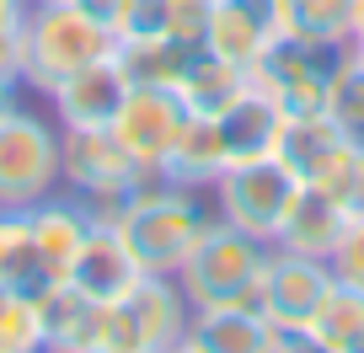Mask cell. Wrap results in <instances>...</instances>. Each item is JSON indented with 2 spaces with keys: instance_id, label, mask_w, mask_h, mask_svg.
<instances>
[{
  "instance_id": "6da1fadb",
  "label": "cell",
  "mask_w": 364,
  "mask_h": 353,
  "mask_svg": "<svg viewBox=\"0 0 364 353\" xmlns=\"http://www.w3.org/2000/svg\"><path fill=\"white\" fill-rule=\"evenodd\" d=\"M215 219V209L204 204V193L193 188H171L150 171L139 193L124 204V214L113 219V230L124 236L129 257L139 262V273L156 278H177V268L188 262L193 241L204 236V225Z\"/></svg>"
},
{
  "instance_id": "7a4b0ae2",
  "label": "cell",
  "mask_w": 364,
  "mask_h": 353,
  "mask_svg": "<svg viewBox=\"0 0 364 353\" xmlns=\"http://www.w3.org/2000/svg\"><path fill=\"white\" fill-rule=\"evenodd\" d=\"M273 246L247 230H236L230 219H209L204 236L193 241L188 262L177 268V289L188 300V310H215V305H252L257 310V289L268 273Z\"/></svg>"
},
{
  "instance_id": "3957f363",
  "label": "cell",
  "mask_w": 364,
  "mask_h": 353,
  "mask_svg": "<svg viewBox=\"0 0 364 353\" xmlns=\"http://www.w3.org/2000/svg\"><path fill=\"white\" fill-rule=\"evenodd\" d=\"M113 54V33L97 27L80 6H33L16 38V80L27 92H54L65 75Z\"/></svg>"
},
{
  "instance_id": "277c9868",
  "label": "cell",
  "mask_w": 364,
  "mask_h": 353,
  "mask_svg": "<svg viewBox=\"0 0 364 353\" xmlns=\"http://www.w3.org/2000/svg\"><path fill=\"white\" fill-rule=\"evenodd\" d=\"M188 327V300L177 278L139 273L124 295L97 305V342L91 353H161Z\"/></svg>"
},
{
  "instance_id": "5b68a950",
  "label": "cell",
  "mask_w": 364,
  "mask_h": 353,
  "mask_svg": "<svg viewBox=\"0 0 364 353\" xmlns=\"http://www.w3.org/2000/svg\"><path fill=\"white\" fill-rule=\"evenodd\" d=\"M300 193V171L289 166L279 150L273 156H257V161H230L225 171L215 177L209 198H215V214L230 219L236 230L257 241H279V225H284L289 204Z\"/></svg>"
},
{
  "instance_id": "8992f818",
  "label": "cell",
  "mask_w": 364,
  "mask_h": 353,
  "mask_svg": "<svg viewBox=\"0 0 364 353\" xmlns=\"http://www.w3.org/2000/svg\"><path fill=\"white\" fill-rule=\"evenodd\" d=\"M59 188V124L16 102L11 113H0V209L22 214Z\"/></svg>"
},
{
  "instance_id": "52a82bcc",
  "label": "cell",
  "mask_w": 364,
  "mask_h": 353,
  "mask_svg": "<svg viewBox=\"0 0 364 353\" xmlns=\"http://www.w3.org/2000/svg\"><path fill=\"white\" fill-rule=\"evenodd\" d=\"M343 48H311L300 38H273L268 54L252 65V86L268 92L284 113H311V107L327 102V75H332V59Z\"/></svg>"
},
{
  "instance_id": "ba28073f",
  "label": "cell",
  "mask_w": 364,
  "mask_h": 353,
  "mask_svg": "<svg viewBox=\"0 0 364 353\" xmlns=\"http://www.w3.org/2000/svg\"><path fill=\"white\" fill-rule=\"evenodd\" d=\"M327 289H332V262L273 246L262 289H257V310L279 332H295V327H311V316H316V305L327 300Z\"/></svg>"
},
{
  "instance_id": "9c48e42d",
  "label": "cell",
  "mask_w": 364,
  "mask_h": 353,
  "mask_svg": "<svg viewBox=\"0 0 364 353\" xmlns=\"http://www.w3.org/2000/svg\"><path fill=\"white\" fill-rule=\"evenodd\" d=\"M182 124H188V113H182L177 92H166V86H129L124 107L113 118V134L145 171H161V161H166L171 139L182 134Z\"/></svg>"
},
{
  "instance_id": "30bf717a",
  "label": "cell",
  "mask_w": 364,
  "mask_h": 353,
  "mask_svg": "<svg viewBox=\"0 0 364 353\" xmlns=\"http://www.w3.org/2000/svg\"><path fill=\"white\" fill-rule=\"evenodd\" d=\"M124 97H129V75L107 54V59H97V65H86V70L59 80L54 92H48V107H54L59 129H113Z\"/></svg>"
},
{
  "instance_id": "8fae6325",
  "label": "cell",
  "mask_w": 364,
  "mask_h": 353,
  "mask_svg": "<svg viewBox=\"0 0 364 353\" xmlns=\"http://www.w3.org/2000/svg\"><path fill=\"white\" fill-rule=\"evenodd\" d=\"M182 102V113L188 118H225L230 107L241 102V97L252 92V70L236 65V59L215 54V48H193L188 54V65H182V80L171 86Z\"/></svg>"
},
{
  "instance_id": "7c38bea8",
  "label": "cell",
  "mask_w": 364,
  "mask_h": 353,
  "mask_svg": "<svg viewBox=\"0 0 364 353\" xmlns=\"http://www.w3.org/2000/svg\"><path fill=\"white\" fill-rule=\"evenodd\" d=\"M279 33H284L279 27V0H215L204 48H215V54H225V59L252 70Z\"/></svg>"
},
{
  "instance_id": "4fadbf2b",
  "label": "cell",
  "mask_w": 364,
  "mask_h": 353,
  "mask_svg": "<svg viewBox=\"0 0 364 353\" xmlns=\"http://www.w3.org/2000/svg\"><path fill=\"white\" fill-rule=\"evenodd\" d=\"M182 342L193 353H273L279 327L252 305H215V310H188Z\"/></svg>"
},
{
  "instance_id": "5bb4252c",
  "label": "cell",
  "mask_w": 364,
  "mask_h": 353,
  "mask_svg": "<svg viewBox=\"0 0 364 353\" xmlns=\"http://www.w3.org/2000/svg\"><path fill=\"white\" fill-rule=\"evenodd\" d=\"M139 278V262L129 257L124 236H118L113 225H102V219H91L86 241H80L75 262H70V289H80L86 300H97V305H107L113 295H124L129 284Z\"/></svg>"
},
{
  "instance_id": "9a60e30c",
  "label": "cell",
  "mask_w": 364,
  "mask_h": 353,
  "mask_svg": "<svg viewBox=\"0 0 364 353\" xmlns=\"http://www.w3.org/2000/svg\"><path fill=\"white\" fill-rule=\"evenodd\" d=\"M343 230H348V214H343L316 183H300V193H295V204H289V214H284V225H279V241H273V246L327 262L332 251H338Z\"/></svg>"
},
{
  "instance_id": "2e32d148",
  "label": "cell",
  "mask_w": 364,
  "mask_h": 353,
  "mask_svg": "<svg viewBox=\"0 0 364 353\" xmlns=\"http://www.w3.org/2000/svg\"><path fill=\"white\" fill-rule=\"evenodd\" d=\"M220 129V150H225V166L230 161H257V156H273L279 150V134H284V107L273 102L268 92L252 86L225 118H215Z\"/></svg>"
},
{
  "instance_id": "e0dca14e",
  "label": "cell",
  "mask_w": 364,
  "mask_h": 353,
  "mask_svg": "<svg viewBox=\"0 0 364 353\" xmlns=\"http://www.w3.org/2000/svg\"><path fill=\"white\" fill-rule=\"evenodd\" d=\"M225 171V150H220V129L209 124V118H188L182 124V134L171 139L166 161H161V183L171 188H193V193H209L215 188V177Z\"/></svg>"
},
{
  "instance_id": "ac0fdd59",
  "label": "cell",
  "mask_w": 364,
  "mask_h": 353,
  "mask_svg": "<svg viewBox=\"0 0 364 353\" xmlns=\"http://www.w3.org/2000/svg\"><path fill=\"white\" fill-rule=\"evenodd\" d=\"M279 27L311 48H353L359 11L353 0H279Z\"/></svg>"
},
{
  "instance_id": "d6986e66",
  "label": "cell",
  "mask_w": 364,
  "mask_h": 353,
  "mask_svg": "<svg viewBox=\"0 0 364 353\" xmlns=\"http://www.w3.org/2000/svg\"><path fill=\"white\" fill-rule=\"evenodd\" d=\"M348 139V129L327 113V107H311V113H284V134H279V156L300 171V183H311L327 156Z\"/></svg>"
},
{
  "instance_id": "ffe728a7",
  "label": "cell",
  "mask_w": 364,
  "mask_h": 353,
  "mask_svg": "<svg viewBox=\"0 0 364 353\" xmlns=\"http://www.w3.org/2000/svg\"><path fill=\"white\" fill-rule=\"evenodd\" d=\"M311 332L327 353H364V289L332 278L327 300L311 316Z\"/></svg>"
},
{
  "instance_id": "44dd1931",
  "label": "cell",
  "mask_w": 364,
  "mask_h": 353,
  "mask_svg": "<svg viewBox=\"0 0 364 353\" xmlns=\"http://www.w3.org/2000/svg\"><path fill=\"white\" fill-rule=\"evenodd\" d=\"M193 48L177 43V38H139V43H113V59L124 65L129 86H177L182 65H188Z\"/></svg>"
},
{
  "instance_id": "7402d4cb",
  "label": "cell",
  "mask_w": 364,
  "mask_h": 353,
  "mask_svg": "<svg viewBox=\"0 0 364 353\" xmlns=\"http://www.w3.org/2000/svg\"><path fill=\"white\" fill-rule=\"evenodd\" d=\"M311 183H316V188H321V193H327L348 219H353V214H364V139H359V134H348V139H343V145L327 156V166H321Z\"/></svg>"
},
{
  "instance_id": "603a6c76",
  "label": "cell",
  "mask_w": 364,
  "mask_h": 353,
  "mask_svg": "<svg viewBox=\"0 0 364 353\" xmlns=\"http://www.w3.org/2000/svg\"><path fill=\"white\" fill-rule=\"evenodd\" d=\"M327 107L332 118H338L348 134H359L364 139V65H359V54L353 48H343L338 59H332V75H327Z\"/></svg>"
},
{
  "instance_id": "cb8c5ba5",
  "label": "cell",
  "mask_w": 364,
  "mask_h": 353,
  "mask_svg": "<svg viewBox=\"0 0 364 353\" xmlns=\"http://www.w3.org/2000/svg\"><path fill=\"white\" fill-rule=\"evenodd\" d=\"M0 353H43V321L27 295L0 289Z\"/></svg>"
},
{
  "instance_id": "d4e9b609",
  "label": "cell",
  "mask_w": 364,
  "mask_h": 353,
  "mask_svg": "<svg viewBox=\"0 0 364 353\" xmlns=\"http://www.w3.org/2000/svg\"><path fill=\"white\" fill-rule=\"evenodd\" d=\"M209 11H215V0H166V27H171V38H177V43H188V48H204Z\"/></svg>"
},
{
  "instance_id": "484cf974",
  "label": "cell",
  "mask_w": 364,
  "mask_h": 353,
  "mask_svg": "<svg viewBox=\"0 0 364 353\" xmlns=\"http://www.w3.org/2000/svg\"><path fill=\"white\" fill-rule=\"evenodd\" d=\"M332 278H343V284H359L364 289V214L348 219V230H343L338 251H332Z\"/></svg>"
},
{
  "instance_id": "4316f807",
  "label": "cell",
  "mask_w": 364,
  "mask_h": 353,
  "mask_svg": "<svg viewBox=\"0 0 364 353\" xmlns=\"http://www.w3.org/2000/svg\"><path fill=\"white\" fill-rule=\"evenodd\" d=\"M27 11H33V0H0V70H11V75H16V38L27 27Z\"/></svg>"
},
{
  "instance_id": "83f0119b",
  "label": "cell",
  "mask_w": 364,
  "mask_h": 353,
  "mask_svg": "<svg viewBox=\"0 0 364 353\" xmlns=\"http://www.w3.org/2000/svg\"><path fill=\"white\" fill-rule=\"evenodd\" d=\"M70 6H80V11H86L97 27H107V33H113L118 16H124V0H70Z\"/></svg>"
},
{
  "instance_id": "f1b7e54d",
  "label": "cell",
  "mask_w": 364,
  "mask_h": 353,
  "mask_svg": "<svg viewBox=\"0 0 364 353\" xmlns=\"http://www.w3.org/2000/svg\"><path fill=\"white\" fill-rule=\"evenodd\" d=\"M273 353H327V348L316 342L311 327H295V332H279V348H273Z\"/></svg>"
},
{
  "instance_id": "f546056e",
  "label": "cell",
  "mask_w": 364,
  "mask_h": 353,
  "mask_svg": "<svg viewBox=\"0 0 364 353\" xmlns=\"http://www.w3.org/2000/svg\"><path fill=\"white\" fill-rule=\"evenodd\" d=\"M11 236H16V214L0 209V289H6V268H11Z\"/></svg>"
},
{
  "instance_id": "4dcf8cb0",
  "label": "cell",
  "mask_w": 364,
  "mask_h": 353,
  "mask_svg": "<svg viewBox=\"0 0 364 353\" xmlns=\"http://www.w3.org/2000/svg\"><path fill=\"white\" fill-rule=\"evenodd\" d=\"M16 92H22V80H16L11 70H0V113H11V107H16Z\"/></svg>"
},
{
  "instance_id": "1f68e13d",
  "label": "cell",
  "mask_w": 364,
  "mask_h": 353,
  "mask_svg": "<svg viewBox=\"0 0 364 353\" xmlns=\"http://www.w3.org/2000/svg\"><path fill=\"white\" fill-rule=\"evenodd\" d=\"M161 353H193V348H188V342L177 337V342H171V348H161Z\"/></svg>"
},
{
  "instance_id": "d6a6232c",
  "label": "cell",
  "mask_w": 364,
  "mask_h": 353,
  "mask_svg": "<svg viewBox=\"0 0 364 353\" xmlns=\"http://www.w3.org/2000/svg\"><path fill=\"white\" fill-rule=\"evenodd\" d=\"M353 11H359V38H364V0H353Z\"/></svg>"
},
{
  "instance_id": "836d02e7",
  "label": "cell",
  "mask_w": 364,
  "mask_h": 353,
  "mask_svg": "<svg viewBox=\"0 0 364 353\" xmlns=\"http://www.w3.org/2000/svg\"><path fill=\"white\" fill-rule=\"evenodd\" d=\"M353 54H359V65H364V38H353Z\"/></svg>"
},
{
  "instance_id": "e575fe53",
  "label": "cell",
  "mask_w": 364,
  "mask_h": 353,
  "mask_svg": "<svg viewBox=\"0 0 364 353\" xmlns=\"http://www.w3.org/2000/svg\"><path fill=\"white\" fill-rule=\"evenodd\" d=\"M33 6H70V0H33Z\"/></svg>"
}]
</instances>
